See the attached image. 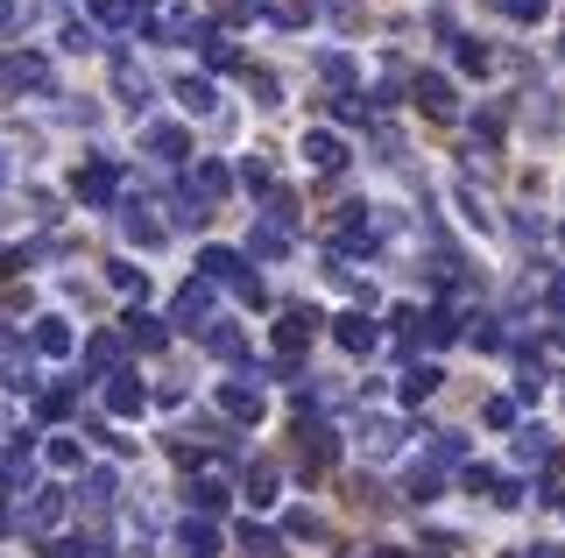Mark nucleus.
Listing matches in <instances>:
<instances>
[{
    "instance_id": "20e7f679",
    "label": "nucleus",
    "mask_w": 565,
    "mask_h": 558,
    "mask_svg": "<svg viewBox=\"0 0 565 558\" xmlns=\"http://www.w3.org/2000/svg\"><path fill=\"white\" fill-rule=\"evenodd\" d=\"M0 85H8V93H50V57H43V50L8 57V64H0Z\"/></svg>"
},
{
    "instance_id": "09e8293b",
    "label": "nucleus",
    "mask_w": 565,
    "mask_h": 558,
    "mask_svg": "<svg viewBox=\"0 0 565 558\" xmlns=\"http://www.w3.org/2000/svg\"><path fill=\"white\" fill-rule=\"evenodd\" d=\"M290 537H311V545H318V537H326V523H318V516H305V509H297V516H290Z\"/></svg>"
},
{
    "instance_id": "4c0bfd02",
    "label": "nucleus",
    "mask_w": 565,
    "mask_h": 558,
    "mask_svg": "<svg viewBox=\"0 0 565 558\" xmlns=\"http://www.w3.org/2000/svg\"><path fill=\"white\" fill-rule=\"evenodd\" d=\"M43 460L57 466V474H71V466H78V439H50V446H43Z\"/></svg>"
},
{
    "instance_id": "ddd939ff",
    "label": "nucleus",
    "mask_w": 565,
    "mask_h": 558,
    "mask_svg": "<svg viewBox=\"0 0 565 558\" xmlns=\"http://www.w3.org/2000/svg\"><path fill=\"white\" fill-rule=\"evenodd\" d=\"M141 149L163 155V163H177V155L191 149V128H177V120H149V128H141Z\"/></svg>"
},
{
    "instance_id": "6e6d98bb",
    "label": "nucleus",
    "mask_w": 565,
    "mask_h": 558,
    "mask_svg": "<svg viewBox=\"0 0 565 558\" xmlns=\"http://www.w3.org/2000/svg\"><path fill=\"white\" fill-rule=\"evenodd\" d=\"M0 178H8V155H0Z\"/></svg>"
},
{
    "instance_id": "a878e982",
    "label": "nucleus",
    "mask_w": 565,
    "mask_h": 558,
    "mask_svg": "<svg viewBox=\"0 0 565 558\" xmlns=\"http://www.w3.org/2000/svg\"><path fill=\"white\" fill-rule=\"evenodd\" d=\"M184 502H199V516H220V509H226V481H212V474H205V481H191V487H184Z\"/></svg>"
},
{
    "instance_id": "39448f33",
    "label": "nucleus",
    "mask_w": 565,
    "mask_h": 558,
    "mask_svg": "<svg viewBox=\"0 0 565 558\" xmlns=\"http://www.w3.org/2000/svg\"><path fill=\"white\" fill-rule=\"evenodd\" d=\"M411 99H417V107L431 114V120H452V114H459V93H452V78H446V72H417Z\"/></svg>"
},
{
    "instance_id": "bb28decb",
    "label": "nucleus",
    "mask_w": 565,
    "mask_h": 558,
    "mask_svg": "<svg viewBox=\"0 0 565 558\" xmlns=\"http://www.w3.org/2000/svg\"><path fill=\"white\" fill-rule=\"evenodd\" d=\"M318 78H332L340 93H353V57L347 50H318Z\"/></svg>"
},
{
    "instance_id": "4468645a",
    "label": "nucleus",
    "mask_w": 565,
    "mask_h": 558,
    "mask_svg": "<svg viewBox=\"0 0 565 558\" xmlns=\"http://www.w3.org/2000/svg\"><path fill=\"white\" fill-rule=\"evenodd\" d=\"M396 446H403V425H396V417H361V452H367V460H388Z\"/></svg>"
},
{
    "instance_id": "aec40b11",
    "label": "nucleus",
    "mask_w": 565,
    "mask_h": 558,
    "mask_svg": "<svg viewBox=\"0 0 565 558\" xmlns=\"http://www.w3.org/2000/svg\"><path fill=\"white\" fill-rule=\"evenodd\" d=\"M120 234H128L135 248H163V226L149 219V205H128V213H120Z\"/></svg>"
},
{
    "instance_id": "de8ad7c7",
    "label": "nucleus",
    "mask_w": 565,
    "mask_h": 558,
    "mask_svg": "<svg viewBox=\"0 0 565 558\" xmlns=\"http://www.w3.org/2000/svg\"><path fill=\"white\" fill-rule=\"evenodd\" d=\"M481 417H488V425H494V431H509V425H516V404H509V396H494V404H488Z\"/></svg>"
},
{
    "instance_id": "412c9836",
    "label": "nucleus",
    "mask_w": 565,
    "mask_h": 558,
    "mask_svg": "<svg viewBox=\"0 0 565 558\" xmlns=\"http://www.w3.org/2000/svg\"><path fill=\"white\" fill-rule=\"evenodd\" d=\"M247 255H262V261H276V255H290V226H276V219H262L255 234H247Z\"/></svg>"
},
{
    "instance_id": "f3484780",
    "label": "nucleus",
    "mask_w": 565,
    "mask_h": 558,
    "mask_svg": "<svg viewBox=\"0 0 565 558\" xmlns=\"http://www.w3.org/2000/svg\"><path fill=\"white\" fill-rule=\"evenodd\" d=\"M120 340H128V333H93V340H85V368H93L99 382L120 375Z\"/></svg>"
},
{
    "instance_id": "f257e3e1",
    "label": "nucleus",
    "mask_w": 565,
    "mask_h": 558,
    "mask_svg": "<svg viewBox=\"0 0 565 558\" xmlns=\"http://www.w3.org/2000/svg\"><path fill=\"white\" fill-rule=\"evenodd\" d=\"M199 276H205V283H226V290H241L247 304H262V283L247 276V261H241L234 248H205V255H199Z\"/></svg>"
},
{
    "instance_id": "f704fd0d",
    "label": "nucleus",
    "mask_w": 565,
    "mask_h": 558,
    "mask_svg": "<svg viewBox=\"0 0 565 558\" xmlns=\"http://www.w3.org/2000/svg\"><path fill=\"white\" fill-rule=\"evenodd\" d=\"M502 14H509V22H530V29H537L544 14H552V0H502Z\"/></svg>"
},
{
    "instance_id": "37998d69",
    "label": "nucleus",
    "mask_w": 565,
    "mask_h": 558,
    "mask_svg": "<svg viewBox=\"0 0 565 558\" xmlns=\"http://www.w3.org/2000/svg\"><path fill=\"white\" fill-rule=\"evenodd\" d=\"M205 64H212V72H241V50H234V43H226V36H220V43H212V50H205Z\"/></svg>"
},
{
    "instance_id": "c9c22d12",
    "label": "nucleus",
    "mask_w": 565,
    "mask_h": 558,
    "mask_svg": "<svg viewBox=\"0 0 565 558\" xmlns=\"http://www.w3.org/2000/svg\"><path fill=\"white\" fill-rule=\"evenodd\" d=\"M50 558H106V551H99V537H57Z\"/></svg>"
},
{
    "instance_id": "5701e85b",
    "label": "nucleus",
    "mask_w": 565,
    "mask_h": 558,
    "mask_svg": "<svg viewBox=\"0 0 565 558\" xmlns=\"http://www.w3.org/2000/svg\"><path fill=\"white\" fill-rule=\"evenodd\" d=\"M35 354L64 361V354H71V325H64V319H35Z\"/></svg>"
},
{
    "instance_id": "e433bc0d",
    "label": "nucleus",
    "mask_w": 565,
    "mask_h": 558,
    "mask_svg": "<svg viewBox=\"0 0 565 558\" xmlns=\"http://www.w3.org/2000/svg\"><path fill=\"white\" fill-rule=\"evenodd\" d=\"M247 93H255V107H282V85L269 72H247Z\"/></svg>"
},
{
    "instance_id": "473e14b6",
    "label": "nucleus",
    "mask_w": 565,
    "mask_h": 558,
    "mask_svg": "<svg viewBox=\"0 0 565 558\" xmlns=\"http://www.w3.org/2000/svg\"><path fill=\"white\" fill-rule=\"evenodd\" d=\"M114 495H120V481L106 474V466H93V474H85V502H93V509H106Z\"/></svg>"
},
{
    "instance_id": "4be33fe9",
    "label": "nucleus",
    "mask_w": 565,
    "mask_h": 558,
    "mask_svg": "<svg viewBox=\"0 0 565 558\" xmlns=\"http://www.w3.org/2000/svg\"><path fill=\"white\" fill-rule=\"evenodd\" d=\"M226 184H234L226 163H191V191H199V198H226Z\"/></svg>"
},
{
    "instance_id": "8fccbe9b",
    "label": "nucleus",
    "mask_w": 565,
    "mask_h": 558,
    "mask_svg": "<svg viewBox=\"0 0 565 558\" xmlns=\"http://www.w3.org/2000/svg\"><path fill=\"white\" fill-rule=\"evenodd\" d=\"M516 234H523V240H544V234H552V226H544L537 213H516Z\"/></svg>"
},
{
    "instance_id": "c85d7f7f",
    "label": "nucleus",
    "mask_w": 565,
    "mask_h": 558,
    "mask_svg": "<svg viewBox=\"0 0 565 558\" xmlns=\"http://www.w3.org/2000/svg\"><path fill=\"white\" fill-rule=\"evenodd\" d=\"M78 410V389H43L35 396V417H43V425H57V417H71Z\"/></svg>"
},
{
    "instance_id": "6e6552de",
    "label": "nucleus",
    "mask_w": 565,
    "mask_h": 558,
    "mask_svg": "<svg viewBox=\"0 0 565 558\" xmlns=\"http://www.w3.org/2000/svg\"><path fill=\"white\" fill-rule=\"evenodd\" d=\"M156 36H163V43H199V50H212V43H220V29H212L205 14H163V22H156Z\"/></svg>"
},
{
    "instance_id": "5fc2aeb1",
    "label": "nucleus",
    "mask_w": 565,
    "mask_h": 558,
    "mask_svg": "<svg viewBox=\"0 0 565 558\" xmlns=\"http://www.w3.org/2000/svg\"><path fill=\"white\" fill-rule=\"evenodd\" d=\"M14 269H22V255H8V248H0V276H14Z\"/></svg>"
},
{
    "instance_id": "c03bdc74",
    "label": "nucleus",
    "mask_w": 565,
    "mask_h": 558,
    "mask_svg": "<svg viewBox=\"0 0 565 558\" xmlns=\"http://www.w3.org/2000/svg\"><path fill=\"white\" fill-rule=\"evenodd\" d=\"M241 551L247 558H276V537L269 530H241Z\"/></svg>"
},
{
    "instance_id": "a18cd8bd",
    "label": "nucleus",
    "mask_w": 565,
    "mask_h": 558,
    "mask_svg": "<svg viewBox=\"0 0 565 558\" xmlns=\"http://www.w3.org/2000/svg\"><path fill=\"white\" fill-rule=\"evenodd\" d=\"M332 120H367V99L361 93H340V99H332Z\"/></svg>"
},
{
    "instance_id": "2eb2a0df",
    "label": "nucleus",
    "mask_w": 565,
    "mask_h": 558,
    "mask_svg": "<svg viewBox=\"0 0 565 558\" xmlns=\"http://www.w3.org/2000/svg\"><path fill=\"white\" fill-rule=\"evenodd\" d=\"M114 93H120V99H128V107L141 114V107H149V93H156V85H149V72H141L135 57H114Z\"/></svg>"
},
{
    "instance_id": "f03ea898",
    "label": "nucleus",
    "mask_w": 565,
    "mask_h": 558,
    "mask_svg": "<svg viewBox=\"0 0 565 558\" xmlns=\"http://www.w3.org/2000/svg\"><path fill=\"white\" fill-rule=\"evenodd\" d=\"M212 290H220V283H205V276H199V283H184V290H177V304H170V325H184V333H212V325H220V319H212V311H220Z\"/></svg>"
},
{
    "instance_id": "9d476101",
    "label": "nucleus",
    "mask_w": 565,
    "mask_h": 558,
    "mask_svg": "<svg viewBox=\"0 0 565 558\" xmlns=\"http://www.w3.org/2000/svg\"><path fill=\"white\" fill-rule=\"evenodd\" d=\"M305 163L318 170V178H332V170H347V142L332 128H311L305 135Z\"/></svg>"
},
{
    "instance_id": "3c124183",
    "label": "nucleus",
    "mask_w": 565,
    "mask_h": 558,
    "mask_svg": "<svg viewBox=\"0 0 565 558\" xmlns=\"http://www.w3.org/2000/svg\"><path fill=\"white\" fill-rule=\"evenodd\" d=\"M544 298H552V311H565V276H552V290H544Z\"/></svg>"
},
{
    "instance_id": "6ab92c4d",
    "label": "nucleus",
    "mask_w": 565,
    "mask_h": 558,
    "mask_svg": "<svg viewBox=\"0 0 565 558\" xmlns=\"http://www.w3.org/2000/svg\"><path fill=\"white\" fill-rule=\"evenodd\" d=\"M120 333H128L135 346H149V354H156V346H170V325L149 319V311H128V319H120Z\"/></svg>"
},
{
    "instance_id": "7c9ffc66",
    "label": "nucleus",
    "mask_w": 565,
    "mask_h": 558,
    "mask_svg": "<svg viewBox=\"0 0 565 558\" xmlns=\"http://www.w3.org/2000/svg\"><path fill=\"white\" fill-rule=\"evenodd\" d=\"M452 57H459V72H488V64H494V50H488L481 36H459V43H452Z\"/></svg>"
},
{
    "instance_id": "dca6fc26",
    "label": "nucleus",
    "mask_w": 565,
    "mask_h": 558,
    "mask_svg": "<svg viewBox=\"0 0 565 558\" xmlns=\"http://www.w3.org/2000/svg\"><path fill=\"white\" fill-rule=\"evenodd\" d=\"M177 558H220V530H212L205 516H184V530H177Z\"/></svg>"
},
{
    "instance_id": "9b49d317",
    "label": "nucleus",
    "mask_w": 565,
    "mask_h": 558,
    "mask_svg": "<svg viewBox=\"0 0 565 558\" xmlns=\"http://www.w3.org/2000/svg\"><path fill=\"white\" fill-rule=\"evenodd\" d=\"M332 340H340L347 354H375V346H382V333H375V319H367V311H347V319H332Z\"/></svg>"
},
{
    "instance_id": "7ed1b4c3",
    "label": "nucleus",
    "mask_w": 565,
    "mask_h": 558,
    "mask_svg": "<svg viewBox=\"0 0 565 558\" xmlns=\"http://www.w3.org/2000/svg\"><path fill=\"white\" fill-rule=\"evenodd\" d=\"M114 198H120V163H114V155H93V163L78 170V205L99 213V205H114Z\"/></svg>"
},
{
    "instance_id": "c756f323",
    "label": "nucleus",
    "mask_w": 565,
    "mask_h": 558,
    "mask_svg": "<svg viewBox=\"0 0 565 558\" xmlns=\"http://www.w3.org/2000/svg\"><path fill=\"white\" fill-rule=\"evenodd\" d=\"M247 502H255V509H269V502H276V466H247Z\"/></svg>"
},
{
    "instance_id": "49530a36",
    "label": "nucleus",
    "mask_w": 565,
    "mask_h": 558,
    "mask_svg": "<svg viewBox=\"0 0 565 558\" xmlns=\"http://www.w3.org/2000/svg\"><path fill=\"white\" fill-rule=\"evenodd\" d=\"M467 170H473V178H494V149L488 142H467Z\"/></svg>"
},
{
    "instance_id": "4d7b16f0",
    "label": "nucleus",
    "mask_w": 565,
    "mask_h": 558,
    "mask_svg": "<svg viewBox=\"0 0 565 558\" xmlns=\"http://www.w3.org/2000/svg\"><path fill=\"white\" fill-rule=\"evenodd\" d=\"M558 240H565V226H558Z\"/></svg>"
},
{
    "instance_id": "79ce46f5",
    "label": "nucleus",
    "mask_w": 565,
    "mask_h": 558,
    "mask_svg": "<svg viewBox=\"0 0 565 558\" xmlns=\"http://www.w3.org/2000/svg\"><path fill=\"white\" fill-rule=\"evenodd\" d=\"M467 340L481 346V354H494V346H502V333H494V319H467Z\"/></svg>"
},
{
    "instance_id": "72a5a7b5",
    "label": "nucleus",
    "mask_w": 565,
    "mask_h": 558,
    "mask_svg": "<svg viewBox=\"0 0 565 558\" xmlns=\"http://www.w3.org/2000/svg\"><path fill=\"white\" fill-rule=\"evenodd\" d=\"M241 184L262 191V198H276V178H269V163H262V155H247V163H241Z\"/></svg>"
},
{
    "instance_id": "b1692460",
    "label": "nucleus",
    "mask_w": 565,
    "mask_h": 558,
    "mask_svg": "<svg viewBox=\"0 0 565 558\" xmlns=\"http://www.w3.org/2000/svg\"><path fill=\"white\" fill-rule=\"evenodd\" d=\"M544 460H552V431L523 425V431H516V466H544Z\"/></svg>"
},
{
    "instance_id": "a211bd4d",
    "label": "nucleus",
    "mask_w": 565,
    "mask_h": 558,
    "mask_svg": "<svg viewBox=\"0 0 565 558\" xmlns=\"http://www.w3.org/2000/svg\"><path fill=\"white\" fill-rule=\"evenodd\" d=\"M141 404H149V389H141V382H135L128 368L106 382V410H114V417H141Z\"/></svg>"
},
{
    "instance_id": "603ef678",
    "label": "nucleus",
    "mask_w": 565,
    "mask_h": 558,
    "mask_svg": "<svg viewBox=\"0 0 565 558\" xmlns=\"http://www.w3.org/2000/svg\"><path fill=\"white\" fill-rule=\"evenodd\" d=\"M516 558H565V551H552V545H530V551H516Z\"/></svg>"
},
{
    "instance_id": "423d86ee",
    "label": "nucleus",
    "mask_w": 565,
    "mask_h": 558,
    "mask_svg": "<svg viewBox=\"0 0 565 558\" xmlns=\"http://www.w3.org/2000/svg\"><path fill=\"white\" fill-rule=\"evenodd\" d=\"M93 22L99 29H149L156 22V0H93Z\"/></svg>"
},
{
    "instance_id": "864d4df0",
    "label": "nucleus",
    "mask_w": 565,
    "mask_h": 558,
    "mask_svg": "<svg viewBox=\"0 0 565 558\" xmlns=\"http://www.w3.org/2000/svg\"><path fill=\"white\" fill-rule=\"evenodd\" d=\"M0 439H14V410L8 404H0Z\"/></svg>"
},
{
    "instance_id": "58836bf2",
    "label": "nucleus",
    "mask_w": 565,
    "mask_h": 558,
    "mask_svg": "<svg viewBox=\"0 0 565 558\" xmlns=\"http://www.w3.org/2000/svg\"><path fill=\"white\" fill-rule=\"evenodd\" d=\"M64 50H78V57H85V50H99V22H71L64 29Z\"/></svg>"
},
{
    "instance_id": "1a4fd4ad",
    "label": "nucleus",
    "mask_w": 565,
    "mask_h": 558,
    "mask_svg": "<svg viewBox=\"0 0 565 558\" xmlns=\"http://www.w3.org/2000/svg\"><path fill=\"white\" fill-rule=\"evenodd\" d=\"M318 325H326V319H318L311 304H290V311H282V325H276V346H282V361H290L297 346H311V333H318Z\"/></svg>"
},
{
    "instance_id": "a19ab883",
    "label": "nucleus",
    "mask_w": 565,
    "mask_h": 558,
    "mask_svg": "<svg viewBox=\"0 0 565 558\" xmlns=\"http://www.w3.org/2000/svg\"><path fill=\"white\" fill-rule=\"evenodd\" d=\"M502 120H509L502 107H481V114H473V135H481V142L494 149V135H502Z\"/></svg>"
},
{
    "instance_id": "ea45409f",
    "label": "nucleus",
    "mask_w": 565,
    "mask_h": 558,
    "mask_svg": "<svg viewBox=\"0 0 565 558\" xmlns=\"http://www.w3.org/2000/svg\"><path fill=\"white\" fill-rule=\"evenodd\" d=\"M106 283H114V290H135V298L149 290V283H141V269H135V261H114V269H106Z\"/></svg>"
},
{
    "instance_id": "cd10ccee",
    "label": "nucleus",
    "mask_w": 565,
    "mask_h": 558,
    "mask_svg": "<svg viewBox=\"0 0 565 558\" xmlns=\"http://www.w3.org/2000/svg\"><path fill=\"white\" fill-rule=\"evenodd\" d=\"M177 99H184V114H212V107H220V93H212L205 78H177Z\"/></svg>"
},
{
    "instance_id": "2f4dec72",
    "label": "nucleus",
    "mask_w": 565,
    "mask_h": 558,
    "mask_svg": "<svg viewBox=\"0 0 565 558\" xmlns=\"http://www.w3.org/2000/svg\"><path fill=\"white\" fill-rule=\"evenodd\" d=\"M205 346H212L220 361H247V340L234 333V325H212V333H205Z\"/></svg>"
},
{
    "instance_id": "f8f14e48",
    "label": "nucleus",
    "mask_w": 565,
    "mask_h": 558,
    "mask_svg": "<svg viewBox=\"0 0 565 558\" xmlns=\"http://www.w3.org/2000/svg\"><path fill=\"white\" fill-rule=\"evenodd\" d=\"M220 410L226 417H234V425H262V389H255V382H226V389H220Z\"/></svg>"
},
{
    "instance_id": "393cba45",
    "label": "nucleus",
    "mask_w": 565,
    "mask_h": 558,
    "mask_svg": "<svg viewBox=\"0 0 565 558\" xmlns=\"http://www.w3.org/2000/svg\"><path fill=\"white\" fill-rule=\"evenodd\" d=\"M438 382H446V375H438V368H431V361H417V368H411V375H403V382H396V389H403V404H424V396H431V389H438Z\"/></svg>"
},
{
    "instance_id": "0eeeda50",
    "label": "nucleus",
    "mask_w": 565,
    "mask_h": 558,
    "mask_svg": "<svg viewBox=\"0 0 565 558\" xmlns=\"http://www.w3.org/2000/svg\"><path fill=\"white\" fill-rule=\"evenodd\" d=\"M57 516H64V487H29V502L14 509V523H22V530H50Z\"/></svg>"
}]
</instances>
